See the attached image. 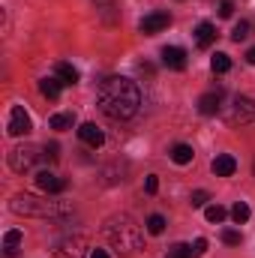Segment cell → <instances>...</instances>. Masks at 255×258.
Wrapping results in <instances>:
<instances>
[{
  "label": "cell",
  "mask_w": 255,
  "mask_h": 258,
  "mask_svg": "<svg viewBox=\"0 0 255 258\" xmlns=\"http://www.w3.org/2000/svg\"><path fill=\"white\" fill-rule=\"evenodd\" d=\"M96 105L105 117L111 120H129L138 114L141 108V90L135 81H129L123 75H111L99 84L96 90Z\"/></svg>",
  "instance_id": "cell-1"
},
{
  "label": "cell",
  "mask_w": 255,
  "mask_h": 258,
  "mask_svg": "<svg viewBox=\"0 0 255 258\" xmlns=\"http://www.w3.org/2000/svg\"><path fill=\"white\" fill-rule=\"evenodd\" d=\"M9 210L18 216H36V219H60L72 213L69 201H51V198H39L30 192H18L9 201Z\"/></svg>",
  "instance_id": "cell-2"
},
{
  "label": "cell",
  "mask_w": 255,
  "mask_h": 258,
  "mask_svg": "<svg viewBox=\"0 0 255 258\" xmlns=\"http://www.w3.org/2000/svg\"><path fill=\"white\" fill-rule=\"evenodd\" d=\"M105 240L117 249V252H135V249H141V243H144V237H141V228L135 225V219L126 216V213H117V216H108L105 219Z\"/></svg>",
  "instance_id": "cell-3"
},
{
  "label": "cell",
  "mask_w": 255,
  "mask_h": 258,
  "mask_svg": "<svg viewBox=\"0 0 255 258\" xmlns=\"http://www.w3.org/2000/svg\"><path fill=\"white\" fill-rule=\"evenodd\" d=\"M42 159H45V147H36V144H18V147L9 153V168H12L15 174H24V171H33Z\"/></svg>",
  "instance_id": "cell-4"
},
{
  "label": "cell",
  "mask_w": 255,
  "mask_h": 258,
  "mask_svg": "<svg viewBox=\"0 0 255 258\" xmlns=\"http://www.w3.org/2000/svg\"><path fill=\"white\" fill-rule=\"evenodd\" d=\"M84 255H87V240H84L81 234L63 237V240L54 246V252H51V258H84Z\"/></svg>",
  "instance_id": "cell-5"
},
{
  "label": "cell",
  "mask_w": 255,
  "mask_h": 258,
  "mask_svg": "<svg viewBox=\"0 0 255 258\" xmlns=\"http://www.w3.org/2000/svg\"><path fill=\"white\" fill-rule=\"evenodd\" d=\"M228 120L231 123H252L255 120V99H249V96H234Z\"/></svg>",
  "instance_id": "cell-6"
},
{
  "label": "cell",
  "mask_w": 255,
  "mask_h": 258,
  "mask_svg": "<svg viewBox=\"0 0 255 258\" xmlns=\"http://www.w3.org/2000/svg\"><path fill=\"white\" fill-rule=\"evenodd\" d=\"M30 129H33L30 114H27L21 105H12V111H9V123H6V132H9L12 138H18V135H27Z\"/></svg>",
  "instance_id": "cell-7"
},
{
  "label": "cell",
  "mask_w": 255,
  "mask_h": 258,
  "mask_svg": "<svg viewBox=\"0 0 255 258\" xmlns=\"http://www.w3.org/2000/svg\"><path fill=\"white\" fill-rule=\"evenodd\" d=\"M168 24H171V15H168V12H150V15H144V18H141L138 30H141L144 36H153V33L165 30Z\"/></svg>",
  "instance_id": "cell-8"
},
{
  "label": "cell",
  "mask_w": 255,
  "mask_h": 258,
  "mask_svg": "<svg viewBox=\"0 0 255 258\" xmlns=\"http://www.w3.org/2000/svg\"><path fill=\"white\" fill-rule=\"evenodd\" d=\"M36 186H39L42 192H48V195H57V192L66 189V180L57 177L54 171H39V174H36Z\"/></svg>",
  "instance_id": "cell-9"
},
{
  "label": "cell",
  "mask_w": 255,
  "mask_h": 258,
  "mask_svg": "<svg viewBox=\"0 0 255 258\" xmlns=\"http://www.w3.org/2000/svg\"><path fill=\"white\" fill-rule=\"evenodd\" d=\"M162 63L168 69H174V72H180V69H186V51L177 48V45H165L162 48Z\"/></svg>",
  "instance_id": "cell-10"
},
{
  "label": "cell",
  "mask_w": 255,
  "mask_h": 258,
  "mask_svg": "<svg viewBox=\"0 0 255 258\" xmlns=\"http://www.w3.org/2000/svg\"><path fill=\"white\" fill-rule=\"evenodd\" d=\"M78 138H81L87 147H93V150L105 144V135H102V129L96 126V123H81V126H78Z\"/></svg>",
  "instance_id": "cell-11"
},
{
  "label": "cell",
  "mask_w": 255,
  "mask_h": 258,
  "mask_svg": "<svg viewBox=\"0 0 255 258\" xmlns=\"http://www.w3.org/2000/svg\"><path fill=\"white\" fill-rule=\"evenodd\" d=\"M210 168H213V174H216V177H231V174L237 171V162H234V156H231V153H219V156L210 162Z\"/></svg>",
  "instance_id": "cell-12"
},
{
  "label": "cell",
  "mask_w": 255,
  "mask_h": 258,
  "mask_svg": "<svg viewBox=\"0 0 255 258\" xmlns=\"http://www.w3.org/2000/svg\"><path fill=\"white\" fill-rule=\"evenodd\" d=\"M213 39H216V27H213L210 21H201V24L195 27V42H198L201 48H210Z\"/></svg>",
  "instance_id": "cell-13"
},
{
  "label": "cell",
  "mask_w": 255,
  "mask_h": 258,
  "mask_svg": "<svg viewBox=\"0 0 255 258\" xmlns=\"http://www.w3.org/2000/svg\"><path fill=\"white\" fill-rule=\"evenodd\" d=\"M60 87H63V81H60L57 75H48V78L39 81V93H42L45 99H57V96H60Z\"/></svg>",
  "instance_id": "cell-14"
},
{
  "label": "cell",
  "mask_w": 255,
  "mask_h": 258,
  "mask_svg": "<svg viewBox=\"0 0 255 258\" xmlns=\"http://www.w3.org/2000/svg\"><path fill=\"white\" fill-rule=\"evenodd\" d=\"M198 111L201 114H219V93H204L201 99H198Z\"/></svg>",
  "instance_id": "cell-15"
},
{
  "label": "cell",
  "mask_w": 255,
  "mask_h": 258,
  "mask_svg": "<svg viewBox=\"0 0 255 258\" xmlns=\"http://www.w3.org/2000/svg\"><path fill=\"white\" fill-rule=\"evenodd\" d=\"M54 75H57L63 84H78V69H75L72 63H57Z\"/></svg>",
  "instance_id": "cell-16"
},
{
  "label": "cell",
  "mask_w": 255,
  "mask_h": 258,
  "mask_svg": "<svg viewBox=\"0 0 255 258\" xmlns=\"http://www.w3.org/2000/svg\"><path fill=\"white\" fill-rule=\"evenodd\" d=\"M192 156H195V153H192L189 144H174V147H171V159H174L177 165H186V162H192Z\"/></svg>",
  "instance_id": "cell-17"
},
{
  "label": "cell",
  "mask_w": 255,
  "mask_h": 258,
  "mask_svg": "<svg viewBox=\"0 0 255 258\" xmlns=\"http://www.w3.org/2000/svg\"><path fill=\"white\" fill-rule=\"evenodd\" d=\"M210 69H213L216 75L228 72V69H231V57H228V54H222V51H216V54L210 57Z\"/></svg>",
  "instance_id": "cell-18"
},
{
  "label": "cell",
  "mask_w": 255,
  "mask_h": 258,
  "mask_svg": "<svg viewBox=\"0 0 255 258\" xmlns=\"http://www.w3.org/2000/svg\"><path fill=\"white\" fill-rule=\"evenodd\" d=\"M75 126V114H72V111H63V114H54V117H51V129H60V132H63V129H72Z\"/></svg>",
  "instance_id": "cell-19"
},
{
  "label": "cell",
  "mask_w": 255,
  "mask_h": 258,
  "mask_svg": "<svg viewBox=\"0 0 255 258\" xmlns=\"http://www.w3.org/2000/svg\"><path fill=\"white\" fill-rule=\"evenodd\" d=\"M3 243H6V255H15V252H18V243H21V231H18V228L6 231Z\"/></svg>",
  "instance_id": "cell-20"
},
{
  "label": "cell",
  "mask_w": 255,
  "mask_h": 258,
  "mask_svg": "<svg viewBox=\"0 0 255 258\" xmlns=\"http://www.w3.org/2000/svg\"><path fill=\"white\" fill-rule=\"evenodd\" d=\"M231 219H234L237 225H243V222L249 219V204H246V201H237V204L231 207Z\"/></svg>",
  "instance_id": "cell-21"
},
{
  "label": "cell",
  "mask_w": 255,
  "mask_h": 258,
  "mask_svg": "<svg viewBox=\"0 0 255 258\" xmlns=\"http://www.w3.org/2000/svg\"><path fill=\"white\" fill-rule=\"evenodd\" d=\"M204 216H207V222H222L228 213H225V207H222V204H210V207L204 210Z\"/></svg>",
  "instance_id": "cell-22"
},
{
  "label": "cell",
  "mask_w": 255,
  "mask_h": 258,
  "mask_svg": "<svg viewBox=\"0 0 255 258\" xmlns=\"http://www.w3.org/2000/svg\"><path fill=\"white\" fill-rule=\"evenodd\" d=\"M168 258H195L189 243H174L171 249H168Z\"/></svg>",
  "instance_id": "cell-23"
},
{
  "label": "cell",
  "mask_w": 255,
  "mask_h": 258,
  "mask_svg": "<svg viewBox=\"0 0 255 258\" xmlns=\"http://www.w3.org/2000/svg\"><path fill=\"white\" fill-rule=\"evenodd\" d=\"M147 231H150V234H162V231H165V216L153 213V216L147 219Z\"/></svg>",
  "instance_id": "cell-24"
},
{
  "label": "cell",
  "mask_w": 255,
  "mask_h": 258,
  "mask_svg": "<svg viewBox=\"0 0 255 258\" xmlns=\"http://www.w3.org/2000/svg\"><path fill=\"white\" fill-rule=\"evenodd\" d=\"M246 36H249V21H237L234 30H231V39H234V42H243Z\"/></svg>",
  "instance_id": "cell-25"
},
{
  "label": "cell",
  "mask_w": 255,
  "mask_h": 258,
  "mask_svg": "<svg viewBox=\"0 0 255 258\" xmlns=\"http://www.w3.org/2000/svg\"><path fill=\"white\" fill-rule=\"evenodd\" d=\"M222 240H225L228 246H240V240H243V237H240V231H234V228H225V231H222Z\"/></svg>",
  "instance_id": "cell-26"
},
{
  "label": "cell",
  "mask_w": 255,
  "mask_h": 258,
  "mask_svg": "<svg viewBox=\"0 0 255 258\" xmlns=\"http://www.w3.org/2000/svg\"><path fill=\"white\" fill-rule=\"evenodd\" d=\"M207 201H210V195L204 192V189H195V192H192V198H189V204H192V207H204Z\"/></svg>",
  "instance_id": "cell-27"
},
{
  "label": "cell",
  "mask_w": 255,
  "mask_h": 258,
  "mask_svg": "<svg viewBox=\"0 0 255 258\" xmlns=\"http://www.w3.org/2000/svg\"><path fill=\"white\" fill-rule=\"evenodd\" d=\"M219 15H222V18H231V15H234V3H231V0H222V3H219Z\"/></svg>",
  "instance_id": "cell-28"
},
{
  "label": "cell",
  "mask_w": 255,
  "mask_h": 258,
  "mask_svg": "<svg viewBox=\"0 0 255 258\" xmlns=\"http://www.w3.org/2000/svg\"><path fill=\"white\" fill-rule=\"evenodd\" d=\"M144 189H147V192L153 195V192H156V189H159V177H156V174H150V177L144 180Z\"/></svg>",
  "instance_id": "cell-29"
},
{
  "label": "cell",
  "mask_w": 255,
  "mask_h": 258,
  "mask_svg": "<svg viewBox=\"0 0 255 258\" xmlns=\"http://www.w3.org/2000/svg\"><path fill=\"white\" fill-rule=\"evenodd\" d=\"M192 252H195V258L204 255V252H207V240H204V237H198V240H195V246H192Z\"/></svg>",
  "instance_id": "cell-30"
},
{
  "label": "cell",
  "mask_w": 255,
  "mask_h": 258,
  "mask_svg": "<svg viewBox=\"0 0 255 258\" xmlns=\"http://www.w3.org/2000/svg\"><path fill=\"white\" fill-rule=\"evenodd\" d=\"M45 159H57V144H45Z\"/></svg>",
  "instance_id": "cell-31"
},
{
  "label": "cell",
  "mask_w": 255,
  "mask_h": 258,
  "mask_svg": "<svg viewBox=\"0 0 255 258\" xmlns=\"http://www.w3.org/2000/svg\"><path fill=\"white\" fill-rule=\"evenodd\" d=\"M90 258H111V255H108L105 249H93V252H90Z\"/></svg>",
  "instance_id": "cell-32"
},
{
  "label": "cell",
  "mask_w": 255,
  "mask_h": 258,
  "mask_svg": "<svg viewBox=\"0 0 255 258\" xmlns=\"http://www.w3.org/2000/svg\"><path fill=\"white\" fill-rule=\"evenodd\" d=\"M246 60H249V63L255 66V45H252V48H249V51H246Z\"/></svg>",
  "instance_id": "cell-33"
},
{
  "label": "cell",
  "mask_w": 255,
  "mask_h": 258,
  "mask_svg": "<svg viewBox=\"0 0 255 258\" xmlns=\"http://www.w3.org/2000/svg\"><path fill=\"white\" fill-rule=\"evenodd\" d=\"M252 174H255V165H252Z\"/></svg>",
  "instance_id": "cell-34"
}]
</instances>
